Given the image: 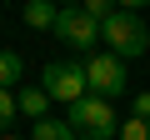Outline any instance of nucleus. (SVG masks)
<instances>
[{
	"mask_svg": "<svg viewBox=\"0 0 150 140\" xmlns=\"http://www.w3.org/2000/svg\"><path fill=\"white\" fill-rule=\"evenodd\" d=\"M120 140H150V120H140V115L120 120Z\"/></svg>",
	"mask_w": 150,
	"mask_h": 140,
	"instance_id": "obj_11",
	"label": "nucleus"
},
{
	"mask_svg": "<svg viewBox=\"0 0 150 140\" xmlns=\"http://www.w3.org/2000/svg\"><path fill=\"white\" fill-rule=\"evenodd\" d=\"M20 70H25V65H20V55H15V50H0V85H5V90L20 80Z\"/></svg>",
	"mask_w": 150,
	"mask_h": 140,
	"instance_id": "obj_9",
	"label": "nucleus"
},
{
	"mask_svg": "<svg viewBox=\"0 0 150 140\" xmlns=\"http://www.w3.org/2000/svg\"><path fill=\"white\" fill-rule=\"evenodd\" d=\"M55 5H60V10H65V5H85V0H55Z\"/></svg>",
	"mask_w": 150,
	"mask_h": 140,
	"instance_id": "obj_15",
	"label": "nucleus"
},
{
	"mask_svg": "<svg viewBox=\"0 0 150 140\" xmlns=\"http://www.w3.org/2000/svg\"><path fill=\"white\" fill-rule=\"evenodd\" d=\"M120 10H140V5H150V0H115Z\"/></svg>",
	"mask_w": 150,
	"mask_h": 140,
	"instance_id": "obj_14",
	"label": "nucleus"
},
{
	"mask_svg": "<svg viewBox=\"0 0 150 140\" xmlns=\"http://www.w3.org/2000/svg\"><path fill=\"white\" fill-rule=\"evenodd\" d=\"M85 10H90L95 20H110V15L120 10V5H115V0H85Z\"/></svg>",
	"mask_w": 150,
	"mask_h": 140,
	"instance_id": "obj_12",
	"label": "nucleus"
},
{
	"mask_svg": "<svg viewBox=\"0 0 150 140\" xmlns=\"http://www.w3.org/2000/svg\"><path fill=\"white\" fill-rule=\"evenodd\" d=\"M100 40L110 45V55L130 60V55H145L150 50V25H140L135 10H115L110 20H100Z\"/></svg>",
	"mask_w": 150,
	"mask_h": 140,
	"instance_id": "obj_2",
	"label": "nucleus"
},
{
	"mask_svg": "<svg viewBox=\"0 0 150 140\" xmlns=\"http://www.w3.org/2000/svg\"><path fill=\"white\" fill-rule=\"evenodd\" d=\"M40 85H45L50 100H60V105H75V100H85V95H90V75H85V65H80V60H55V65H45Z\"/></svg>",
	"mask_w": 150,
	"mask_h": 140,
	"instance_id": "obj_3",
	"label": "nucleus"
},
{
	"mask_svg": "<svg viewBox=\"0 0 150 140\" xmlns=\"http://www.w3.org/2000/svg\"><path fill=\"white\" fill-rule=\"evenodd\" d=\"M30 140H80V135H75L70 130V120H35V130H30Z\"/></svg>",
	"mask_w": 150,
	"mask_h": 140,
	"instance_id": "obj_8",
	"label": "nucleus"
},
{
	"mask_svg": "<svg viewBox=\"0 0 150 140\" xmlns=\"http://www.w3.org/2000/svg\"><path fill=\"white\" fill-rule=\"evenodd\" d=\"M15 115H20V100L0 85V135H10V120H15Z\"/></svg>",
	"mask_w": 150,
	"mask_h": 140,
	"instance_id": "obj_10",
	"label": "nucleus"
},
{
	"mask_svg": "<svg viewBox=\"0 0 150 140\" xmlns=\"http://www.w3.org/2000/svg\"><path fill=\"white\" fill-rule=\"evenodd\" d=\"M130 115H140V120H150V90H140V95L130 100Z\"/></svg>",
	"mask_w": 150,
	"mask_h": 140,
	"instance_id": "obj_13",
	"label": "nucleus"
},
{
	"mask_svg": "<svg viewBox=\"0 0 150 140\" xmlns=\"http://www.w3.org/2000/svg\"><path fill=\"white\" fill-rule=\"evenodd\" d=\"M65 120H70V130L80 135V140H115V135H120V120H115L110 100H100V95H85V100H75Z\"/></svg>",
	"mask_w": 150,
	"mask_h": 140,
	"instance_id": "obj_1",
	"label": "nucleus"
},
{
	"mask_svg": "<svg viewBox=\"0 0 150 140\" xmlns=\"http://www.w3.org/2000/svg\"><path fill=\"white\" fill-rule=\"evenodd\" d=\"M15 100H20V115L25 120H45V110H50V90L45 85H20Z\"/></svg>",
	"mask_w": 150,
	"mask_h": 140,
	"instance_id": "obj_6",
	"label": "nucleus"
},
{
	"mask_svg": "<svg viewBox=\"0 0 150 140\" xmlns=\"http://www.w3.org/2000/svg\"><path fill=\"white\" fill-rule=\"evenodd\" d=\"M55 20H60V5H55V0H25V25L55 30Z\"/></svg>",
	"mask_w": 150,
	"mask_h": 140,
	"instance_id": "obj_7",
	"label": "nucleus"
},
{
	"mask_svg": "<svg viewBox=\"0 0 150 140\" xmlns=\"http://www.w3.org/2000/svg\"><path fill=\"white\" fill-rule=\"evenodd\" d=\"M55 35H60V45L90 55V50L100 45V20H95L85 5H65V10H60V20H55Z\"/></svg>",
	"mask_w": 150,
	"mask_h": 140,
	"instance_id": "obj_4",
	"label": "nucleus"
},
{
	"mask_svg": "<svg viewBox=\"0 0 150 140\" xmlns=\"http://www.w3.org/2000/svg\"><path fill=\"white\" fill-rule=\"evenodd\" d=\"M0 140H20V135H0Z\"/></svg>",
	"mask_w": 150,
	"mask_h": 140,
	"instance_id": "obj_16",
	"label": "nucleus"
},
{
	"mask_svg": "<svg viewBox=\"0 0 150 140\" xmlns=\"http://www.w3.org/2000/svg\"><path fill=\"white\" fill-rule=\"evenodd\" d=\"M85 75H90V95H100V100H120V95H125V85H130L125 60H120V55H110V50H100V55H90V60H85Z\"/></svg>",
	"mask_w": 150,
	"mask_h": 140,
	"instance_id": "obj_5",
	"label": "nucleus"
}]
</instances>
